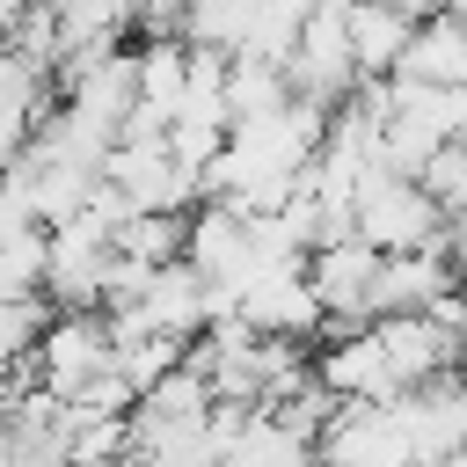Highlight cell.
<instances>
[{"instance_id": "cell-1", "label": "cell", "mask_w": 467, "mask_h": 467, "mask_svg": "<svg viewBox=\"0 0 467 467\" xmlns=\"http://www.w3.org/2000/svg\"><path fill=\"white\" fill-rule=\"evenodd\" d=\"M285 80H292V102H306L321 117H336L365 88L358 51H350V7H306V29L285 58Z\"/></svg>"}, {"instance_id": "cell-2", "label": "cell", "mask_w": 467, "mask_h": 467, "mask_svg": "<svg viewBox=\"0 0 467 467\" xmlns=\"http://www.w3.org/2000/svg\"><path fill=\"white\" fill-rule=\"evenodd\" d=\"M358 241L379 255H438L445 248V212L431 204L423 182L409 175H379L358 190Z\"/></svg>"}, {"instance_id": "cell-3", "label": "cell", "mask_w": 467, "mask_h": 467, "mask_svg": "<svg viewBox=\"0 0 467 467\" xmlns=\"http://www.w3.org/2000/svg\"><path fill=\"white\" fill-rule=\"evenodd\" d=\"M379 263H387V255H379V248H365V241H343V248L306 255V285H314V299H321V314H328V336L379 328V314H372Z\"/></svg>"}, {"instance_id": "cell-4", "label": "cell", "mask_w": 467, "mask_h": 467, "mask_svg": "<svg viewBox=\"0 0 467 467\" xmlns=\"http://www.w3.org/2000/svg\"><path fill=\"white\" fill-rule=\"evenodd\" d=\"M109 365H117L109 314H58V328H51L44 350H36V387L58 394V401H80Z\"/></svg>"}, {"instance_id": "cell-5", "label": "cell", "mask_w": 467, "mask_h": 467, "mask_svg": "<svg viewBox=\"0 0 467 467\" xmlns=\"http://www.w3.org/2000/svg\"><path fill=\"white\" fill-rule=\"evenodd\" d=\"M234 321H248L263 343H306V350H314V336L328 328V314H321L306 270H270V277H255V285L241 292Z\"/></svg>"}, {"instance_id": "cell-6", "label": "cell", "mask_w": 467, "mask_h": 467, "mask_svg": "<svg viewBox=\"0 0 467 467\" xmlns=\"http://www.w3.org/2000/svg\"><path fill=\"white\" fill-rule=\"evenodd\" d=\"M460 285V270L445 255H387L379 263V292H372V314L379 321H409V314H438Z\"/></svg>"}, {"instance_id": "cell-7", "label": "cell", "mask_w": 467, "mask_h": 467, "mask_svg": "<svg viewBox=\"0 0 467 467\" xmlns=\"http://www.w3.org/2000/svg\"><path fill=\"white\" fill-rule=\"evenodd\" d=\"M423 15L416 7H350V51H358V73L365 80H394L409 44H416Z\"/></svg>"}, {"instance_id": "cell-8", "label": "cell", "mask_w": 467, "mask_h": 467, "mask_svg": "<svg viewBox=\"0 0 467 467\" xmlns=\"http://www.w3.org/2000/svg\"><path fill=\"white\" fill-rule=\"evenodd\" d=\"M58 328V306L36 292V299H7L0 306V365H15V372H36V350H44V336Z\"/></svg>"}]
</instances>
